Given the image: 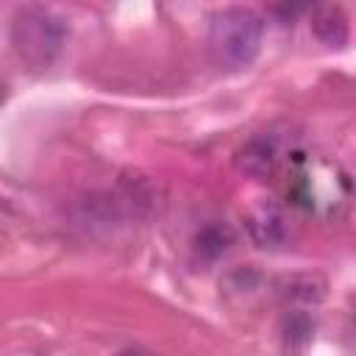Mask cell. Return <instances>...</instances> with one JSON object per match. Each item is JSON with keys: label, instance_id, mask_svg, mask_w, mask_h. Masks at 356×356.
I'll use <instances>...</instances> for the list:
<instances>
[{"label": "cell", "instance_id": "cell-3", "mask_svg": "<svg viewBox=\"0 0 356 356\" xmlns=\"http://www.w3.org/2000/svg\"><path fill=\"white\" fill-rule=\"evenodd\" d=\"M312 31L328 47H342L348 42V17L339 6H320L312 14Z\"/></svg>", "mask_w": 356, "mask_h": 356}, {"label": "cell", "instance_id": "cell-1", "mask_svg": "<svg viewBox=\"0 0 356 356\" xmlns=\"http://www.w3.org/2000/svg\"><path fill=\"white\" fill-rule=\"evenodd\" d=\"M261 19L250 8H222L211 17L209 25V47L220 67L239 70L248 67L261 47Z\"/></svg>", "mask_w": 356, "mask_h": 356}, {"label": "cell", "instance_id": "cell-5", "mask_svg": "<svg viewBox=\"0 0 356 356\" xmlns=\"http://www.w3.org/2000/svg\"><path fill=\"white\" fill-rule=\"evenodd\" d=\"M250 234L259 245H278L284 239V220L278 214V209L273 206H261L253 217H250Z\"/></svg>", "mask_w": 356, "mask_h": 356}, {"label": "cell", "instance_id": "cell-2", "mask_svg": "<svg viewBox=\"0 0 356 356\" xmlns=\"http://www.w3.org/2000/svg\"><path fill=\"white\" fill-rule=\"evenodd\" d=\"M11 42L22 61L47 67L64 44V25L42 8H22L11 22Z\"/></svg>", "mask_w": 356, "mask_h": 356}, {"label": "cell", "instance_id": "cell-4", "mask_svg": "<svg viewBox=\"0 0 356 356\" xmlns=\"http://www.w3.org/2000/svg\"><path fill=\"white\" fill-rule=\"evenodd\" d=\"M239 164H242V170L245 172H250V175H270L273 172V167H275V145L270 142V139H250L245 147H242V153H239Z\"/></svg>", "mask_w": 356, "mask_h": 356}, {"label": "cell", "instance_id": "cell-6", "mask_svg": "<svg viewBox=\"0 0 356 356\" xmlns=\"http://www.w3.org/2000/svg\"><path fill=\"white\" fill-rule=\"evenodd\" d=\"M231 228L228 225H220V222H211L206 225L197 236H195V248L203 259H217L228 245H231Z\"/></svg>", "mask_w": 356, "mask_h": 356}]
</instances>
